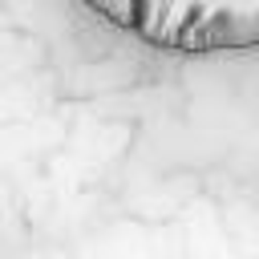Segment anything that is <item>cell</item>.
I'll return each instance as SVG.
<instances>
[{
    "instance_id": "cell-1",
    "label": "cell",
    "mask_w": 259,
    "mask_h": 259,
    "mask_svg": "<svg viewBox=\"0 0 259 259\" xmlns=\"http://www.w3.org/2000/svg\"><path fill=\"white\" fill-rule=\"evenodd\" d=\"M130 40L162 53H247L259 49V0H81Z\"/></svg>"
}]
</instances>
